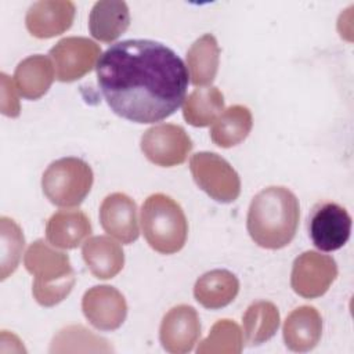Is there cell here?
<instances>
[{"label": "cell", "instance_id": "603a6c76", "mask_svg": "<svg viewBox=\"0 0 354 354\" xmlns=\"http://www.w3.org/2000/svg\"><path fill=\"white\" fill-rule=\"evenodd\" d=\"M224 111V95L214 87L195 88L183 106V116L191 126L205 127L213 123Z\"/></svg>", "mask_w": 354, "mask_h": 354}, {"label": "cell", "instance_id": "3957f363", "mask_svg": "<svg viewBox=\"0 0 354 354\" xmlns=\"http://www.w3.org/2000/svg\"><path fill=\"white\" fill-rule=\"evenodd\" d=\"M24 264L35 277L32 293L40 306L58 304L71 293L76 282L68 254L53 249L43 239H37L28 248Z\"/></svg>", "mask_w": 354, "mask_h": 354}, {"label": "cell", "instance_id": "30bf717a", "mask_svg": "<svg viewBox=\"0 0 354 354\" xmlns=\"http://www.w3.org/2000/svg\"><path fill=\"white\" fill-rule=\"evenodd\" d=\"M351 232V216L335 203H318L308 220V234L314 246L322 252H333L343 248Z\"/></svg>", "mask_w": 354, "mask_h": 354}, {"label": "cell", "instance_id": "ffe728a7", "mask_svg": "<svg viewBox=\"0 0 354 354\" xmlns=\"http://www.w3.org/2000/svg\"><path fill=\"white\" fill-rule=\"evenodd\" d=\"M239 292L238 278L228 270H212L198 278L194 286L196 301L209 310L228 306Z\"/></svg>", "mask_w": 354, "mask_h": 354}, {"label": "cell", "instance_id": "44dd1931", "mask_svg": "<svg viewBox=\"0 0 354 354\" xmlns=\"http://www.w3.org/2000/svg\"><path fill=\"white\" fill-rule=\"evenodd\" d=\"M220 48L213 35L206 33L192 43L187 53V66L191 83L196 87L210 84L218 69Z\"/></svg>", "mask_w": 354, "mask_h": 354}, {"label": "cell", "instance_id": "5b68a950", "mask_svg": "<svg viewBox=\"0 0 354 354\" xmlns=\"http://www.w3.org/2000/svg\"><path fill=\"white\" fill-rule=\"evenodd\" d=\"M94 181L93 170L80 158H61L53 162L41 177L46 198L59 207L79 206L88 195Z\"/></svg>", "mask_w": 354, "mask_h": 354}, {"label": "cell", "instance_id": "9c48e42d", "mask_svg": "<svg viewBox=\"0 0 354 354\" xmlns=\"http://www.w3.org/2000/svg\"><path fill=\"white\" fill-rule=\"evenodd\" d=\"M336 277L337 266L330 256L307 250L293 261L290 285L299 296L315 299L326 293Z\"/></svg>", "mask_w": 354, "mask_h": 354}, {"label": "cell", "instance_id": "ba28073f", "mask_svg": "<svg viewBox=\"0 0 354 354\" xmlns=\"http://www.w3.org/2000/svg\"><path fill=\"white\" fill-rule=\"evenodd\" d=\"M48 55L54 65L55 79L59 82H75L95 66L101 57V48L87 37L71 36L61 39L50 50Z\"/></svg>", "mask_w": 354, "mask_h": 354}, {"label": "cell", "instance_id": "2e32d148", "mask_svg": "<svg viewBox=\"0 0 354 354\" xmlns=\"http://www.w3.org/2000/svg\"><path fill=\"white\" fill-rule=\"evenodd\" d=\"M82 254L87 268L98 279L113 278L124 264L122 246L105 235L88 238L83 243Z\"/></svg>", "mask_w": 354, "mask_h": 354}, {"label": "cell", "instance_id": "cb8c5ba5", "mask_svg": "<svg viewBox=\"0 0 354 354\" xmlns=\"http://www.w3.org/2000/svg\"><path fill=\"white\" fill-rule=\"evenodd\" d=\"M245 339L250 346L270 340L279 326V313L274 303L259 300L252 303L242 318Z\"/></svg>", "mask_w": 354, "mask_h": 354}, {"label": "cell", "instance_id": "8992f818", "mask_svg": "<svg viewBox=\"0 0 354 354\" xmlns=\"http://www.w3.org/2000/svg\"><path fill=\"white\" fill-rule=\"evenodd\" d=\"M189 170L196 185L217 202H234L241 194L238 173L217 153L198 152L192 155Z\"/></svg>", "mask_w": 354, "mask_h": 354}, {"label": "cell", "instance_id": "4fadbf2b", "mask_svg": "<svg viewBox=\"0 0 354 354\" xmlns=\"http://www.w3.org/2000/svg\"><path fill=\"white\" fill-rule=\"evenodd\" d=\"M76 7L68 0H41L32 4L25 17L29 33L37 39L58 36L72 26Z\"/></svg>", "mask_w": 354, "mask_h": 354}, {"label": "cell", "instance_id": "d4e9b609", "mask_svg": "<svg viewBox=\"0 0 354 354\" xmlns=\"http://www.w3.org/2000/svg\"><path fill=\"white\" fill-rule=\"evenodd\" d=\"M242 347L243 336L239 326L231 319H220L212 326L209 336L201 342L196 351L198 354H238Z\"/></svg>", "mask_w": 354, "mask_h": 354}, {"label": "cell", "instance_id": "ac0fdd59", "mask_svg": "<svg viewBox=\"0 0 354 354\" xmlns=\"http://www.w3.org/2000/svg\"><path fill=\"white\" fill-rule=\"evenodd\" d=\"M90 234V218L82 210H59L46 224L48 243L61 249L77 248Z\"/></svg>", "mask_w": 354, "mask_h": 354}, {"label": "cell", "instance_id": "277c9868", "mask_svg": "<svg viewBox=\"0 0 354 354\" xmlns=\"http://www.w3.org/2000/svg\"><path fill=\"white\" fill-rule=\"evenodd\" d=\"M141 228L148 245L162 254H173L187 241L188 223L181 206L165 194H153L141 207Z\"/></svg>", "mask_w": 354, "mask_h": 354}, {"label": "cell", "instance_id": "8fae6325", "mask_svg": "<svg viewBox=\"0 0 354 354\" xmlns=\"http://www.w3.org/2000/svg\"><path fill=\"white\" fill-rule=\"evenodd\" d=\"M82 310L94 328L100 330H115L126 319L127 303L116 288L100 285L93 286L84 293Z\"/></svg>", "mask_w": 354, "mask_h": 354}, {"label": "cell", "instance_id": "6da1fadb", "mask_svg": "<svg viewBox=\"0 0 354 354\" xmlns=\"http://www.w3.org/2000/svg\"><path fill=\"white\" fill-rule=\"evenodd\" d=\"M97 83L109 108L134 123H155L185 100L188 69L169 47L147 39L112 44L98 59Z\"/></svg>", "mask_w": 354, "mask_h": 354}, {"label": "cell", "instance_id": "5bb4252c", "mask_svg": "<svg viewBox=\"0 0 354 354\" xmlns=\"http://www.w3.org/2000/svg\"><path fill=\"white\" fill-rule=\"evenodd\" d=\"M100 221L104 231L122 243H131L138 238L137 206L126 194L113 192L102 201Z\"/></svg>", "mask_w": 354, "mask_h": 354}, {"label": "cell", "instance_id": "7a4b0ae2", "mask_svg": "<svg viewBox=\"0 0 354 354\" xmlns=\"http://www.w3.org/2000/svg\"><path fill=\"white\" fill-rule=\"evenodd\" d=\"M300 218L296 195L285 187H267L250 202L246 228L250 238L264 249H281L292 242Z\"/></svg>", "mask_w": 354, "mask_h": 354}, {"label": "cell", "instance_id": "7c38bea8", "mask_svg": "<svg viewBox=\"0 0 354 354\" xmlns=\"http://www.w3.org/2000/svg\"><path fill=\"white\" fill-rule=\"evenodd\" d=\"M201 336V321L192 306L180 304L166 313L159 329L163 348L173 354L189 353Z\"/></svg>", "mask_w": 354, "mask_h": 354}, {"label": "cell", "instance_id": "484cf974", "mask_svg": "<svg viewBox=\"0 0 354 354\" xmlns=\"http://www.w3.org/2000/svg\"><path fill=\"white\" fill-rule=\"evenodd\" d=\"M24 243L19 225L11 218L1 217V279H6L18 267Z\"/></svg>", "mask_w": 354, "mask_h": 354}, {"label": "cell", "instance_id": "7402d4cb", "mask_svg": "<svg viewBox=\"0 0 354 354\" xmlns=\"http://www.w3.org/2000/svg\"><path fill=\"white\" fill-rule=\"evenodd\" d=\"M253 119L249 108L232 105L213 122L210 129L212 141L221 148H231L242 142L250 133Z\"/></svg>", "mask_w": 354, "mask_h": 354}, {"label": "cell", "instance_id": "4316f807", "mask_svg": "<svg viewBox=\"0 0 354 354\" xmlns=\"http://www.w3.org/2000/svg\"><path fill=\"white\" fill-rule=\"evenodd\" d=\"M1 112L10 118L19 115V102L15 87L6 73H1Z\"/></svg>", "mask_w": 354, "mask_h": 354}, {"label": "cell", "instance_id": "d6986e66", "mask_svg": "<svg viewBox=\"0 0 354 354\" xmlns=\"http://www.w3.org/2000/svg\"><path fill=\"white\" fill-rule=\"evenodd\" d=\"M130 25V12L124 1H97L88 15V29L94 39L111 43L126 32Z\"/></svg>", "mask_w": 354, "mask_h": 354}, {"label": "cell", "instance_id": "52a82bcc", "mask_svg": "<svg viewBox=\"0 0 354 354\" xmlns=\"http://www.w3.org/2000/svg\"><path fill=\"white\" fill-rule=\"evenodd\" d=\"M192 149L187 131L177 124L162 123L149 127L141 137V151L153 165L171 167L181 165Z\"/></svg>", "mask_w": 354, "mask_h": 354}, {"label": "cell", "instance_id": "9a60e30c", "mask_svg": "<svg viewBox=\"0 0 354 354\" xmlns=\"http://www.w3.org/2000/svg\"><path fill=\"white\" fill-rule=\"evenodd\" d=\"M283 342L292 351L304 353L313 350L322 335V318L313 306L295 308L283 324Z\"/></svg>", "mask_w": 354, "mask_h": 354}, {"label": "cell", "instance_id": "e0dca14e", "mask_svg": "<svg viewBox=\"0 0 354 354\" xmlns=\"http://www.w3.org/2000/svg\"><path fill=\"white\" fill-rule=\"evenodd\" d=\"M55 77L54 65L50 57L36 54L21 61L14 72L15 88L26 100L43 97Z\"/></svg>", "mask_w": 354, "mask_h": 354}]
</instances>
